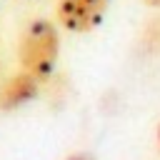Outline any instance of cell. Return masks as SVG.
<instances>
[{"instance_id": "6da1fadb", "label": "cell", "mask_w": 160, "mask_h": 160, "mask_svg": "<svg viewBox=\"0 0 160 160\" xmlns=\"http://www.w3.org/2000/svg\"><path fill=\"white\" fill-rule=\"evenodd\" d=\"M60 58V32L58 25L48 18H32L20 32L18 40V62L20 70L35 75L40 82L55 75Z\"/></svg>"}, {"instance_id": "7a4b0ae2", "label": "cell", "mask_w": 160, "mask_h": 160, "mask_svg": "<svg viewBox=\"0 0 160 160\" xmlns=\"http://www.w3.org/2000/svg\"><path fill=\"white\" fill-rule=\"evenodd\" d=\"M110 0H58L55 20L68 32L85 35L105 20Z\"/></svg>"}, {"instance_id": "3957f363", "label": "cell", "mask_w": 160, "mask_h": 160, "mask_svg": "<svg viewBox=\"0 0 160 160\" xmlns=\"http://www.w3.org/2000/svg\"><path fill=\"white\" fill-rule=\"evenodd\" d=\"M40 88H42V82L35 75H30L25 70L12 72L10 78H5L0 82V110L2 112L20 110L22 105L32 102L40 95Z\"/></svg>"}, {"instance_id": "277c9868", "label": "cell", "mask_w": 160, "mask_h": 160, "mask_svg": "<svg viewBox=\"0 0 160 160\" xmlns=\"http://www.w3.org/2000/svg\"><path fill=\"white\" fill-rule=\"evenodd\" d=\"M142 48L148 50V52H152V55H160V15L158 18H152L148 25H145V30H142Z\"/></svg>"}, {"instance_id": "5b68a950", "label": "cell", "mask_w": 160, "mask_h": 160, "mask_svg": "<svg viewBox=\"0 0 160 160\" xmlns=\"http://www.w3.org/2000/svg\"><path fill=\"white\" fill-rule=\"evenodd\" d=\"M65 160H95V158H92L90 152H82V150H80V152H70Z\"/></svg>"}, {"instance_id": "8992f818", "label": "cell", "mask_w": 160, "mask_h": 160, "mask_svg": "<svg viewBox=\"0 0 160 160\" xmlns=\"http://www.w3.org/2000/svg\"><path fill=\"white\" fill-rule=\"evenodd\" d=\"M145 5H150V8H160V0H142Z\"/></svg>"}, {"instance_id": "52a82bcc", "label": "cell", "mask_w": 160, "mask_h": 160, "mask_svg": "<svg viewBox=\"0 0 160 160\" xmlns=\"http://www.w3.org/2000/svg\"><path fill=\"white\" fill-rule=\"evenodd\" d=\"M155 135H158V148H160V122H158V132Z\"/></svg>"}, {"instance_id": "ba28073f", "label": "cell", "mask_w": 160, "mask_h": 160, "mask_svg": "<svg viewBox=\"0 0 160 160\" xmlns=\"http://www.w3.org/2000/svg\"><path fill=\"white\" fill-rule=\"evenodd\" d=\"M0 82H2V78H0Z\"/></svg>"}]
</instances>
